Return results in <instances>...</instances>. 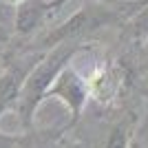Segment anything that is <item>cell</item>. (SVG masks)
Listing matches in <instances>:
<instances>
[{
  "mask_svg": "<svg viewBox=\"0 0 148 148\" xmlns=\"http://www.w3.org/2000/svg\"><path fill=\"white\" fill-rule=\"evenodd\" d=\"M75 49H77V44H73V42L58 44V47H53V51L44 53L40 58V62L31 69V73L25 80L22 93H20V99L16 104L22 122H31L33 119V111L38 108L40 99L49 93L51 84L56 82V77L60 75L62 66H64V62L73 56Z\"/></svg>",
  "mask_w": 148,
  "mask_h": 148,
  "instance_id": "1",
  "label": "cell"
},
{
  "mask_svg": "<svg viewBox=\"0 0 148 148\" xmlns=\"http://www.w3.org/2000/svg\"><path fill=\"white\" fill-rule=\"evenodd\" d=\"M115 20H117V16L108 7H95V5L84 7L77 13H73L64 25L56 27L51 33H47V38L42 40L44 42L42 47L49 49V47H58L64 42H75L82 36H88V33L102 29L106 25H113Z\"/></svg>",
  "mask_w": 148,
  "mask_h": 148,
  "instance_id": "2",
  "label": "cell"
},
{
  "mask_svg": "<svg viewBox=\"0 0 148 148\" xmlns=\"http://www.w3.org/2000/svg\"><path fill=\"white\" fill-rule=\"evenodd\" d=\"M42 56L44 53L22 56V58H18V60H13V62H7V66L0 71V117H2L5 111H9L11 106L18 104L27 75H29L31 69L40 62Z\"/></svg>",
  "mask_w": 148,
  "mask_h": 148,
  "instance_id": "3",
  "label": "cell"
},
{
  "mask_svg": "<svg viewBox=\"0 0 148 148\" xmlns=\"http://www.w3.org/2000/svg\"><path fill=\"white\" fill-rule=\"evenodd\" d=\"M51 95H60L69 102L73 113H80L84 99H86V86L73 71H60L56 77V86L51 88Z\"/></svg>",
  "mask_w": 148,
  "mask_h": 148,
  "instance_id": "4",
  "label": "cell"
},
{
  "mask_svg": "<svg viewBox=\"0 0 148 148\" xmlns=\"http://www.w3.org/2000/svg\"><path fill=\"white\" fill-rule=\"evenodd\" d=\"M104 148H128V126L126 124L113 126L108 137H106Z\"/></svg>",
  "mask_w": 148,
  "mask_h": 148,
  "instance_id": "5",
  "label": "cell"
},
{
  "mask_svg": "<svg viewBox=\"0 0 148 148\" xmlns=\"http://www.w3.org/2000/svg\"><path fill=\"white\" fill-rule=\"evenodd\" d=\"M128 31H130V36H133V38H139V40H148V5L144 7V9L137 13L133 20H130Z\"/></svg>",
  "mask_w": 148,
  "mask_h": 148,
  "instance_id": "6",
  "label": "cell"
},
{
  "mask_svg": "<svg viewBox=\"0 0 148 148\" xmlns=\"http://www.w3.org/2000/svg\"><path fill=\"white\" fill-rule=\"evenodd\" d=\"M2 60H5V53H2V44H0V64H2Z\"/></svg>",
  "mask_w": 148,
  "mask_h": 148,
  "instance_id": "7",
  "label": "cell"
}]
</instances>
